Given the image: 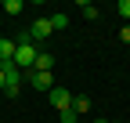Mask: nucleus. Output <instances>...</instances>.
Listing matches in <instances>:
<instances>
[{
    "label": "nucleus",
    "mask_w": 130,
    "mask_h": 123,
    "mask_svg": "<svg viewBox=\"0 0 130 123\" xmlns=\"http://www.w3.org/2000/svg\"><path fill=\"white\" fill-rule=\"evenodd\" d=\"M119 40H123V43H130V25H123V29H119Z\"/></svg>",
    "instance_id": "14"
},
{
    "label": "nucleus",
    "mask_w": 130,
    "mask_h": 123,
    "mask_svg": "<svg viewBox=\"0 0 130 123\" xmlns=\"http://www.w3.org/2000/svg\"><path fill=\"white\" fill-rule=\"evenodd\" d=\"M87 109H90V98H87V94H72V112H76V116H83Z\"/></svg>",
    "instance_id": "8"
},
{
    "label": "nucleus",
    "mask_w": 130,
    "mask_h": 123,
    "mask_svg": "<svg viewBox=\"0 0 130 123\" xmlns=\"http://www.w3.org/2000/svg\"><path fill=\"white\" fill-rule=\"evenodd\" d=\"M14 40H0V65H14Z\"/></svg>",
    "instance_id": "6"
},
{
    "label": "nucleus",
    "mask_w": 130,
    "mask_h": 123,
    "mask_svg": "<svg viewBox=\"0 0 130 123\" xmlns=\"http://www.w3.org/2000/svg\"><path fill=\"white\" fill-rule=\"evenodd\" d=\"M119 14H123L126 22H130V0H119Z\"/></svg>",
    "instance_id": "13"
},
{
    "label": "nucleus",
    "mask_w": 130,
    "mask_h": 123,
    "mask_svg": "<svg viewBox=\"0 0 130 123\" xmlns=\"http://www.w3.org/2000/svg\"><path fill=\"white\" fill-rule=\"evenodd\" d=\"M29 36H32V40H51V36H54V29H51V18H36V22L29 25Z\"/></svg>",
    "instance_id": "5"
},
{
    "label": "nucleus",
    "mask_w": 130,
    "mask_h": 123,
    "mask_svg": "<svg viewBox=\"0 0 130 123\" xmlns=\"http://www.w3.org/2000/svg\"><path fill=\"white\" fill-rule=\"evenodd\" d=\"M25 80H29V87H32V90H40V94H47V90L54 87L51 72H36V69H29V72H25Z\"/></svg>",
    "instance_id": "3"
},
{
    "label": "nucleus",
    "mask_w": 130,
    "mask_h": 123,
    "mask_svg": "<svg viewBox=\"0 0 130 123\" xmlns=\"http://www.w3.org/2000/svg\"><path fill=\"white\" fill-rule=\"evenodd\" d=\"M0 90H4V69H0Z\"/></svg>",
    "instance_id": "15"
},
{
    "label": "nucleus",
    "mask_w": 130,
    "mask_h": 123,
    "mask_svg": "<svg viewBox=\"0 0 130 123\" xmlns=\"http://www.w3.org/2000/svg\"><path fill=\"white\" fill-rule=\"evenodd\" d=\"M4 69V94L7 98H18V90H22V69L18 65H0Z\"/></svg>",
    "instance_id": "2"
},
{
    "label": "nucleus",
    "mask_w": 130,
    "mask_h": 123,
    "mask_svg": "<svg viewBox=\"0 0 130 123\" xmlns=\"http://www.w3.org/2000/svg\"><path fill=\"white\" fill-rule=\"evenodd\" d=\"M47 101H51L54 109H58V112H65V109H72V94H69V90H65V87H51V90H47Z\"/></svg>",
    "instance_id": "4"
},
{
    "label": "nucleus",
    "mask_w": 130,
    "mask_h": 123,
    "mask_svg": "<svg viewBox=\"0 0 130 123\" xmlns=\"http://www.w3.org/2000/svg\"><path fill=\"white\" fill-rule=\"evenodd\" d=\"M0 4H4V11H7V14H18V11L25 7L22 0H0Z\"/></svg>",
    "instance_id": "11"
},
{
    "label": "nucleus",
    "mask_w": 130,
    "mask_h": 123,
    "mask_svg": "<svg viewBox=\"0 0 130 123\" xmlns=\"http://www.w3.org/2000/svg\"><path fill=\"white\" fill-rule=\"evenodd\" d=\"M36 72H51L54 69V54L51 51H36V65H32Z\"/></svg>",
    "instance_id": "7"
},
{
    "label": "nucleus",
    "mask_w": 130,
    "mask_h": 123,
    "mask_svg": "<svg viewBox=\"0 0 130 123\" xmlns=\"http://www.w3.org/2000/svg\"><path fill=\"white\" fill-rule=\"evenodd\" d=\"M58 116H61V123H76V119H79L72 109H65V112H58Z\"/></svg>",
    "instance_id": "12"
},
{
    "label": "nucleus",
    "mask_w": 130,
    "mask_h": 123,
    "mask_svg": "<svg viewBox=\"0 0 130 123\" xmlns=\"http://www.w3.org/2000/svg\"><path fill=\"white\" fill-rule=\"evenodd\" d=\"M79 11H83V18H98V14H101V11H98V4H87V0H83V4H79Z\"/></svg>",
    "instance_id": "10"
},
{
    "label": "nucleus",
    "mask_w": 130,
    "mask_h": 123,
    "mask_svg": "<svg viewBox=\"0 0 130 123\" xmlns=\"http://www.w3.org/2000/svg\"><path fill=\"white\" fill-rule=\"evenodd\" d=\"M51 29H54V33H58V29H69V14H65V11L51 14Z\"/></svg>",
    "instance_id": "9"
},
{
    "label": "nucleus",
    "mask_w": 130,
    "mask_h": 123,
    "mask_svg": "<svg viewBox=\"0 0 130 123\" xmlns=\"http://www.w3.org/2000/svg\"><path fill=\"white\" fill-rule=\"evenodd\" d=\"M14 43H18V47H14V65H18L22 72H25V69H32V65H36V43H32L29 29H25L22 36H14Z\"/></svg>",
    "instance_id": "1"
}]
</instances>
